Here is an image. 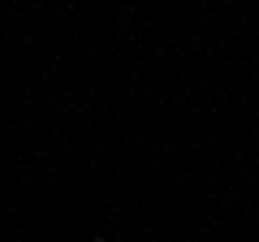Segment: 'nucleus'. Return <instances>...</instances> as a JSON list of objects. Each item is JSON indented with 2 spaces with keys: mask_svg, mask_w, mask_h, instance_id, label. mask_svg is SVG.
I'll use <instances>...</instances> for the list:
<instances>
[{
  "mask_svg": "<svg viewBox=\"0 0 259 242\" xmlns=\"http://www.w3.org/2000/svg\"><path fill=\"white\" fill-rule=\"evenodd\" d=\"M95 242H104V238H95Z\"/></svg>",
  "mask_w": 259,
  "mask_h": 242,
  "instance_id": "1",
  "label": "nucleus"
}]
</instances>
